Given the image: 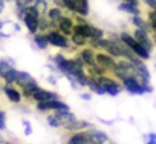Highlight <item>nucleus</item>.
Masks as SVG:
<instances>
[{
  "mask_svg": "<svg viewBox=\"0 0 156 144\" xmlns=\"http://www.w3.org/2000/svg\"><path fill=\"white\" fill-rule=\"evenodd\" d=\"M40 19H41V13H40L34 5L26 8L23 22H25V26H26V29H28L29 34H32V35L38 34V29H40Z\"/></svg>",
  "mask_w": 156,
  "mask_h": 144,
  "instance_id": "f257e3e1",
  "label": "nucleus"
},
{
  "mask_svg": "<svg viewBox=\"0 0 156 144\" xmlns=\"http://www.w3.org/2000/svg\"><path fill=\"white\" fill-rule=\"evenodd\" d=\"M119 38H121V41H122L135 55H138L141 60H148V58H150V52L145 51L142 46H139L138 41L133 38V35H130V34H127V32H121V34H119Z\"/></svg>",
  "mask_w": 156,
  "mask_h": 144,
  "instance_id": "f03ea898",
  "label": "nucleus"
},
{
  "mask_svg": "<svg viewBox=\"0 0 156 144\" xmlns=\"http://www.w3.org/2000/svg\"><path fill=\"white\" fill-rule=\"evenodd\" d=\"M64 9L73 13L75 16H81L86 19L90 13L89 0H64Z\"/></svg>",
  "mask_w": 156,
  "mask_h": 144,
  "instance_id": "7ed1b4c3",
  "label": "nucleus"
},
{
  "mask_svg": "<svg viewBox=\"0 0 156 144\" xmlns=\"http://www.w3.org/2000/svg\"><path fill=\"white\" fill-rule=\"evenodd\" d=\"M98 80H100V83H101V86H103L104 92H106V94H109L110 97H116V95H119V92L124 89V88H122V83H121V81H118V80H116V78H113V77L103 75V77H100Z\"/></svg>",
  "mask_w": 156,
  "mask_h": 144,
  "instance_id": "20e7f679",
  "label": "nucleus"
},
{
  "mask_svg": "<svg viewBox=\"0 0 156 144\" xmlns=\"http://www.w3.org/2000/svg\"><path fill=\"white\" fill-rule=\"evenodd\" d=\"M48 40H49V45L55 46V48H61V49H69L70 48V38L63 35L60 31L57 29H51L48 34Z\"/></svg>",
  "mask_w": 156,
  "mask_h": 144,
  "instance_id": "39448f33",
  "label": "nucleus"
},
{
  "mask_svg": "<svg viewBox=\"0 0 156 144\" xmlns=\"http://www.w3.org/2000/svg\"><path fill=\"white\" fill-rule=\"evenodd\" d=\"M37 110L40 112H49V110H54V112H58V110H70L69 106L61 101V100H51V101H44V103H37L35 104Z\"/></svg>",
  "mask_w": 156,
  "mask_h": 144,
  "instance_id": "423d86ee",
  "label": "nucleus"
},
{
  "mask_svg": "<svg viewBox=\"0 0 156 144\" xmlns=\"http://www.w3.org/2000/svg\"><path fill=\"white\" fill-rule=\"evenodd\" d=\"M133 38L138 41V45L139 46H142L145 51H153V48H154V41L151 40V37H150V34L148 32H145V31H141V29H135L133 31Z\"/></svg>",
  "mask_w": 156,
  "mask_h": 144,
  "instance_id": "0eeeda50",
  "label": "nucleus"
},
{
  "mask_svg": "<svg viewBox=\"0 0 156 144\" xmlns=\"http://www.w3.org/2000/svg\"><path fill=\"white\" fill-rule=\"evenodd\" d=\"M121 83H122V88H124L129 94H133V95H142V94H145V91H144V85H142L139 80L133 78V77L126 78V80L121 81Z\"/></svg>",
  "mask_w": 156,
  "mask_h": 144,
  "instance_id": "6e6552de",
  "label": "nucleus"
},
{
  "mask_svg": "<svg viewBox=\"0 0 156 144\" xmlns=\"http://www.w3.org/2000/svg\"><path fill=\"white\" fill-rule=\"evenodd\" d=\"M86 135H87V139H89L90 144H107L109 142L107 133L103 132V130H100V129L92 127V129L86 130Z\"/></svg>",
  "mask_w": 156,
  "mask_h": 144,
  "instance_id": "1a4fd4ad",
  "label": "nucleus"
},
{
  "mask_svg": "<svg viewBox=\"0 0 156 144\" xmlns=\"http://www.w3.org/2000/svg\"><path fill=\"white\" fill-rule=\"evenodd\" d=\"M94 127V124L90 123V121H86V120H75V121H72L70 124H67V126H64L63 129L66 130V132H69V133H76V132H86V130H89V129H92Z\"/></svg>",
  "mask_w": 156,
  "mask_h": 144,
  "instance_id": "9d476101",
  "label": "nucleus"
},
{
  "mask_svg": "<svg viewBox=\"0 0 156 144\" xmlns=\"http://www.w3.org/2000/svg\"><path fill=\"white\" fill-rule=\"evenodd\" d=\"M97 64L104 70H113L116 66V60L106 52H97Z\"/></svg>",
  "mask_w": 156,
  "mask_h": 144,
  "instance_id": "9b49d317",
  "label": "nucleus"
},
{
  "mask_svg": "<svg viewBox=\"0 0 156 144\" xmlns=\"http://www.w3.org/2000/svg\"><path fill=\"white\" fill-rule=\"evenodd\" d=\"M78 55H80V58H81L83 63L86 64V69L97 66V58H95V57H97V52H95V49H92L90 46L83 48Z\"/></svg>",
  "mask_w": 156,
  "mask_h": 144,
  "instance_id": "f8f14e48",
  "label": "nucleus"
},
{
  "mask_svg": "<svg viewBox=\"0 0 156 144\" xmlns=\"http://www.w3.org/2000/svg\"><path fill=\"white\" fill-rule=\"evenodd\" d=\"M73 28H75V20L72 17H67L64 16L58 23H57V31H60L63 35L66 37H72L73 34Z\"/></svg>",
  "mask_w": 156,
  "mask_h": 144,
  "instance_id": "ddd939ff",
  "label": "nucleus"
},
{
  "mask_svg": "<svg viewBox=\"0 0 156 144\" xmlns=\"http://www.w3.org/2000/svg\"><path fill=\"white\" fill-rule=\"evenodd\" d=\"M32 100H34L35 104H37V103H44V101H51V100H60V95H58L57 92H52V91H48V89H41V88H40V89L34 94Z\"/></svg>",
  "mask_w": 156,
  "mask_h": 144,
  "instance_id": "4468645a",
  "label": "nucleus"
},
{
  "mask_svg": "<svg viewBox=\"0 0 156 144\" xmlns=\"http://www.w3.org/2000/svg\"><path fill=\"white\" fill-rule=\"evenodd\" d=\"M66 144H90L87 139L86 132H76V133H69L66 138Z\"/></svg>",
  "mask_w": 156,
  "mask_h": 144,
  "instance_id": "2eb2a0df",
  "label": "nucleus"
},
{
  "mask_svg": "<svg viewBox=\"0 0 156 144\" xmlns=\"http://www.w3.org/2000/svg\"><path fill=\"white\" fill-rule=\"evenodd\" d=\"M3 92H5V95L8 97V100H9L11 103L19 104V103L22 101V92L17 91L16 88H12V86H9V85H5V86H3Z\"/></svg>",
  "mask_w": 156,
  "mask_h": 144,
  "instance_id": "dca6fc26",
  "label": "nucleus"
},
{
  "mask_svg": "<svg viewBox=\"0 0 156 144\" xmlns=\"http://www.w3.org/2000/svg\"><path fill=\"white\" fill-rule=\"evenodd\" d=\"M67 61H69V58H66L63 54H55L54 55V66L57 67V70L58 72H61L63 75H66L67 74Z\"/></svg>",
  "mask_w": 156,
  "mask_h": 144,
  "instance_id": "f3484780",
  "label": "nucleus"
},
{
  "mask_svg": "<svg viewBox=\"0 0 156 144\" xmlns=\"http://www.w3.org/2000/svg\"><path fill=\"white\" fill-rule=\"evenodd\" d=\"M92 32H94V25H90V23H81V25L75 23L73 34H80V35H83V37H86V38L90 40Z\"/></svg>",
  "mask_w": 156,
  "mask_h": 144,
  "instance_id": "a211bd4d",
  "label": "nucleus"
},
{
  "mask_svg": "<svg viewBox=\"0 0 156 144\" xmlns=\"http://www.w3.org/2000/svg\"><path fill=\"white\" fill-rule=\"evenodd\" d=\"M46 17H48V20L57 28V23L64 17L63 16V9H60V8H57V6H54V8H49L48 9V13H46Z\"/></svg>",
  "mask_w": 156,
  "mask_h": 144,
  "instance_id": "6ab92c4d",
  "label": "nucleus"
},
{
  "mask_svg": "<svg viewBox=\"0 0 156 144\" xmlns=\"http://www.w3.org/2000/svg\"><path fill=\"white\" fill-rule=\"evenodd\" d=\"M20 89H22V94H23V97H25V98H28V100L31 98V100H32L34 94L40 89V86H38V83L34 80V81H31V83H28V85L22 86Z\"/></svg>",
  "mask_w": 156,
  "mask_h": 144,
  "instance_id": "aec40b11",
  "label": "nucleus"
},
{
  "mask_svg": "<svg viewBox=\"0 0 156 144\" xmlns=\"http://www.w3.org/2000/svg\"><path fill=\"white\" fill-rule=\"evenodd\" d=\"M58 118H60V121L63 123V127L64 126H67V124H70L72 121H75L76 120V117L70 112V110H58V112H54Z\"/></svg>",
  "mask_w": 156,
  "mask_h": 144,
  "instance_id": "412c9836",
  "label": "nucleus"
},
{
  "mask_svg": "<svg viewBox=\"0 0 156 144\" xmlns=\"http://www.w3.org/2000/svg\"><path fill=\"white\" fill-rule=\"evenodd\" d=\"M132 25H133V26H136V29L145 31V32H148V34H150V31H151V28H150L148 22H147V20H144L141 16H135V17H132Z\"/></svg>",
  "mask_w": 156,
  "mask_h": 144,
  "instance_id": "4be33fe9",
  "label": "nucleus"
},
{
  "mask_svg": "<svg viewBox=\"0 0 156 144\" xmlns=\"http://www.w3.org/2000/svg\"><path fill=\"white\" fill-rule=\"evenodd\" d=\"M87 88H89V91H90L92 94H97V95H104V94H106L98 78L89 77V85H87Z\"/></svg>",
  "mask_w": 156,
  "mask_h": 144,
  "instance_id": "5701e85b",
  "label": "nucleus"
},
{
  "mask_svg": "<svg viewBox=\"0 0 156 144\" xmlns=\"http://www.w3.org/2000/svg\"><path fill=\"white\" fill-rule=\"evenodd\" d=\"M118 9H119V11H124V13H127V14H132V17L141 16L139 8H138V6H133V5H130V3H127V2H121V3L118 5Z\"/></svg>",
  "mask_w": 156,
  "mask_h": 144,
  "instance_id": "b1692460",
  "label": "nucleus"
},
{
  "mask_svg": "<svg viewBox=\"0 0 156 144\" xmlns=\"http://www.w3.org/2000/svg\"><path fill=\"white\" fill-rule=\"evenodd\" d=\"M19 72H20V70H17V69L14 67V69H11L9 72H6V74H5L2 78L5 80V83H6V85L12 86L14 83H17V78H19Z\"/></svg>",
  "mask_w": 156,
  "mask_h": 144,
  "instance_id": "393cba45",
  "label": "nucleus"
},
{
  "mask_svg": "<svg viewBox=\"0 0 156 144\" xmlns=\"http://www.w3.org/2000/svg\"><path fill=\"white\" fill-rule=\"evenodd\" d=\"M70 41H72V45L76 46V48H86V45L89 43V38H86V37H83V35H80V34H72Z\"/></svg>",
  "mask_w": 156,
  "mask_h": 144,
  "instance_id": "a878e982",
  "label": "nucleus"
},
{
  "mask_svg": "<svg viewBox=\"0 0 156 144\" xmlns=\"http://www.w3.org/2000/svg\"><path fill=\"white\" fill-rule=\"evenodd\" d=\"M31 81H34L32 75L28 74V72L20 70V72H19V78H17V83H16V85H17L19 88H22V86H25V85H28V83H31Z\"/></svg>",
  "mask_w": 156,
  "mask_h": 144,
  "instance_id": "bb28decb",
  "label": "nucleus"
},
{
  "mask_svg": "<svg viewBox=\"0 0 156 144\" xmlns=\"http://www.w3.org/2000/svg\"><path fill=\"white\" fill-rule=\"evenodd\" d=\"M34 43H35L40 49H46L48 45H49L48 35H46V34H35V35H34Z\"/></svg>",
  "mask_w": 156,
  "mask_h": 144,
  "instance_id": "cd10ccee",
  "label": "nucleus"
},
{
  "mask_svg": "<svg viewBox=\"0 0 156 144\" xmlns=\"http://www.w3.org/2000/svg\"><path fill=\"white\" fill-rule=\"evenodd\" d=\"M46 121H48V124H49L51 127H54V129H61V127H63V123L60 121V118H58L55 113H49V115L46 117Z\"/></svg>",
  "mask_w": 156,
  "mask_h": 144,
  "instance_id": "c85d7f7f",
  "label": "nucleus"
},
{
  "mask_svg": "<svg viewBox=\"0 0 156 144\" xmlns=\"http://www.w3.org/2000/svg\"><path fill=\"white\" fill-rule=\"evenodd\" d=\"M147 22H148L151 31L156 32V11H151V9H150V11L147 13Z\"/></svg>",
  "mask_w": 156,
  "mask_h": 144,
  "instance_id": "c756f323",
  "label": "nucleus"
},
{
  "mask_svg": "<svg viewBox=\"0 0 156 144\" xmlns=\"http://www.w3.org/2000/svg\"><path fill=\"white\" fill-rule=\"evenodd\" d=\"M6 129V113L5 110H0V130Z\"/></svg>",
  "mask_w": 156,
  "mask_h": 144,
  "instance_id": "7c9ffc66",
  "label": "nucleus"
},
{
  "mask_svg": "<svg viewBox=\"0 0 156 144\" xmlns=\"http://www.w3.org/2000/svg\"><path fill=\"white\" fill-rule=\"evenodd\" d=\"M66 78H67V81L70 83V86H72L73 89H80V88H81L80 85H78V81H76V80H75L72 75H66Z\"/></svg>",
  "mask_w": 156,
  "mask_h": 144,
  "instance_id": "2f4dec72",
  "label": "nucleus"
},
{
  "mask_svg": "<svg viewBox=\"0 0 156 144\" xmlns=\"http://www.w3.org/2000/svg\"><path fill=\"white\" fill-rule=\"evenodd\" d=\"M23 127H25V135H26V136H29V135L32 133V127H31V123L25 120V121H23Z\"/></svg>",
  "mask_w": 156,
  "mask_h": 144,
  "instance_id": "473e14b6",
  "label": "nucleus"
},
{
  "mask_svg": "<svg viewBox=\"0 0 156 144\" xmlns=\"http://www.w3.org/2000/svg\"><path fill=\"white\" fill-rule=\"evenodd\" d=\"M144 141H153V142H156V133L154 132H150V133L144 135Z\"/></svg>",
  "mask_w": 156,
  "mask_h": 144,
  "instance_id": "72a5a7b5",
  "label": "nucleus"
},
{
  "mask_svg": "<svg viewBox=\"0 0 156 144\" xmlns=\"http://www.w3.org/2000/svg\"><path fill=\"white\" fill-rule=\"evenodd\" d=\"M145 5L151 8V11H156V0H144Z\"/></svg>",
  "mask_w": 156,
  "mask_h": 144,
  "instance_id": "f704fd0d",
  "label": "nucleus"
},
{
  "mask_svg": "<svg viewBox=\"0 0 156 144\" xmlns=\"http://www.w3.org/2000/svg\"><path fill=\"white\" fill-rule=\"evenodd\" d=\"M54 5L60 9H64V0H54Z\"/></svg>",
  "mask_w": 156,
  "mask_h": 144,
  "instance_id": "c9c22d12",
  "label": "nucleus"
},
{
  "mask_svg": "<svg viewBox=\"0 0 156 144\" xmlns=\"http://www.w3.org/2000/svg\"><path fill=\"white\" fill-rule=\"evenodd\" d=\"M81 98H83V100H86V101H89V100L92 98V95H90L89 92H86V94L83 92V94H81Z\"/></svg>",
  "mask_w": 156,
  "mask_h": 144,
  "instance_id": "e433bc0d",
  "label": "nucleus"
},
{
  "mask_svg": "<svg viewBox=\"0 0 156 144\" xmlns=\"http://www.w3.org/2000/svg\"><path fill=\"white\" fill-rule=\"evenodd\" d=\"M48 81H49V83H52V85H55V83H57V80H55L54 77H48Z\"/></svg>",
  "mask_w": 156,
  "mask_h": 144,
  "instance_id": "4c0bfd02",
  "label": "nucleus"
},
{
  "mask_svg": "<svg viewBox=\"0 0 156 144\" xmlns=\"http://www.w3.org/2000/svg\"><path fill=\"white\" fill-rule=\"evenodd\" d=\"M5 2H6V0H0V9L5 8Z\"/></svg>",
  "mask_w": 156,
  "mask_h": 144,
  "instance_id": "58836bf2",
  "label": "nucleus"
},
{
  "mask_svg": "<svg viewBox=\"0 0 156 144\" xmlns=\"http://www.w3.org/2000/svg\"><path fill=\"white\" fill-rule=\"evenodd\" d=\"M0 144H11V142H9V141H5V139H3V141H0Z\"/></svg>",
  "mask_w": 156,
  "mask_h": 144,
  "instance_id": "ea45409f",
  "label": "nucleus"
},
{
  "mask_svg": "<svg viewBox=\"0 0 156 144\" xmlns=\"http://www.w3.org/2000/svg\"><path fill=\"white\" fill-rule=\"evenodd\" d=\"M153 41H154V45H156V32H153Z\"/></svg>",
  "mask_w": 156,
  "mask_h": 144,
  "instance_id": "a19ab883",
  "label": "nucleus"
},
{
  "mask_svg": "<svg viewBox=\"0 0 156 144\" xmlns=\"http://www.w3.org/2000/svg\"><path fill=\"white\" fill-rule=\"evenodd\" d=\"M2 28H3V22L0 20V31H2Z\"/></svg>",
  "mask_w": 156,
  "mask_h": 144,
  "instance_id": "79ce46f5",
  "label": "nucleus"
},
{
  "mask_svg": "<svg viewBox=\"0 0 156 144\" xmlns=\"http://www.w3.org/2000/svg\"><path fill=\"white\" fill-rule=\"evenodd\" d=\"M145 144H156V142H153V141H145Z\"/></svg>",
  "mask_w": 156,
  "mask_h": 144,
  "instance_id": "37998d69",
  "label": "nucleus"
},
{
  "mask_svg": "<svg viewBox=\"0 0 156 144\" xmlns=\"http://www.w3.org/2000/svg\"><path fill=\"white\" fill-rule=\"evenodd\" d=\"M0 141H3V139H2V135H0Z\"/></svg>",
  "mask_w": 156,
  "mask_h": 144,
  "instance_id": "c03bdc74",
  "label": "nucleus"
},
{
  "mask_svg": "<svg viewBox=\"0 0 156 144\" xmlns=\"http://www.w3.org/2000/svg\"><path fill=\"white\" fill-rule=\"evenodd\" d=\"M124 2H130V0H124Z\"/></svg>",
  "mask_w": 156,
  "mask_h": 144,
  "instance_id": "a18cd8bd",
  "label": "nucleus"
},
{
  "mask_svg": "<svg viewBox=\"0 0 156 144\" xmlns=\"http://www.w3.org/2000/svg\"><path fill=\"white\" fill-rule=\"evenodd\" d=\"M154 69H156V64H154Z\"/></svg>",
  "mask_w": 156,
  "mask_h": 144,
  "instance_id": "49530a36",
  "label": "nucleus"
},
{
  "mask_svg": "<svg viewBox=\"0 0 156 144\" xmlns=\"http://www.w3.org/2000/svg\"><path fill=\"white\" fill-rule=\"evenodd\" d=\"M0 13H2V9H0Z\"/></svg>",
  "mask_w": 156,
  "mask_h": 144,
  "instance_id": "de8ad7c7",
  "label": "nucleus"
}]
</instances>
